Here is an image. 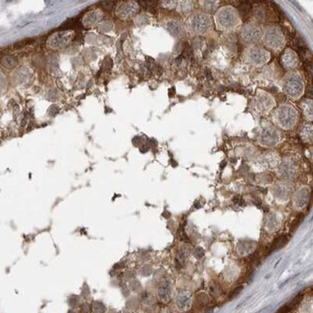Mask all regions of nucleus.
Segmentation results:
<instances>
[{"mask_svg": "<svg viewBox=\"0 0 313 313\" xmlns=\"http://www.w3.org/2000/svg\"><path fill=\"white\" fill-rule=\"evenodd\" d=\"M209 19H207L206 18L204 17H197L195 18V27L196 29H199V30H204L206 29L205 27L207 26V21Z\"/></svg>", "mask_w": 313, "mask_h": 313, "instance_id": "1", "label": "nucleus"}, {"mask_svg": "<svg viewBox=\"0 0 313 313\" xmlns=\"http://www.w3.org/2000/svg\"><path fill=\"white\" fill-rule=\"evenodd\" d=\"M302 218H304V216H302V214H300V215L295 219L294 222H293V225H292V227H291L292 231H294V229L298 227V226L300 225V223H301L302 220Z\"/></svg>", "mask_w": 313, "mask_h": 313, "instance_id": "2", "label": "nucleus"}, {"mask_svg": "<svg viewBox=\"0 0 313 313\" xmlns=\"http://www.w3.org/2000/svg\"><path fill=\"white\" fill-rule=\"evenodd\" d=\"M286 114H282V115H281V116H280V119H281V121H282V122H285V119H288V123L289 122H291L292 121H291V119H292V117H291V113H292V111H289V112H285Z\"/></svg>", "mask_w": 313, "mask_h": 313, "instance_id": "3", "label": "nucleus"}, {"mask_svg": "<svg viewBox=\"0 0 313 313\" xmlns=\"http://www.w3.org/2000/svg\"><path fill=\"white\" fill-rule=\"evenodd\" d=\"M233 201L236 203V204H239V205H244L245 204V201L244 200L242 199V197H240V196H237L235 197L233 199Z\"/></svg>", "mask_w": 313, "mask_h": 313, "instance_id": "4", "label": "nucleus"}, {"mask_svg": "<svg viewBox=\"0 0 313 313\" xmlns=\"http://www.w3.org/2000/svg\"><path fill=\"white\" fill-rule=\"evenodd\" d=\"M253 60H255V61H261L262 60V58H263V55L261 54V53H257V52H254V53L253 54Z\"/></svg>", "mask_w": 313, "mask_h": 313, "instance_id": "5", "label": "nucleus"}, {"mask_svg": "<svg viewBox=\"0 0 313 313\" xmlns=\"http://www.w3.org/2000/svg\"><path fill=\"white\" fill-rule=\"evenodd\" d=\"M243 289V287H242V286H240V287H238V288H236L235 290H234L233 291V293L230 295V297H229V298H230V299H232V298H234V297H235L238 293H240V291H241Z\"/></svg>", "mask_w": 313, "mask_h": 313, "instance_id": "6", "label": "nucleus"}, {"mask_svg": "<svg viewBox=\"0 0 313 313\" xmlns=\"http://www.w3.org/2000/svg\"><path fill=\"white\" fill-rule=\"evenodd\" d=\"M225 17H226V18H227V19H231V20H232V17L230 18V15H225ZM230 22H231V21H229V20H226V21H225V23H228V24L230 23Z\"/></svg>", "mask_w": 313, "mask_h": 313, "instance_id": "7", "label": "nucleus"}, {"mask_svg": "<svg viewBox=\"0 0 313 313\" xmlns=\"http://www.w3.org/2000/svg\"><path fill=\"white\" fill-rule=\"evenodd\" d=\"M69 313H75V312H74V311H72V310H70V311H69Z\"/></svg>", "mask_w": 313, "mask_h": 313, "instance_id": "8", "label": "nucleus"}]
</instances>
